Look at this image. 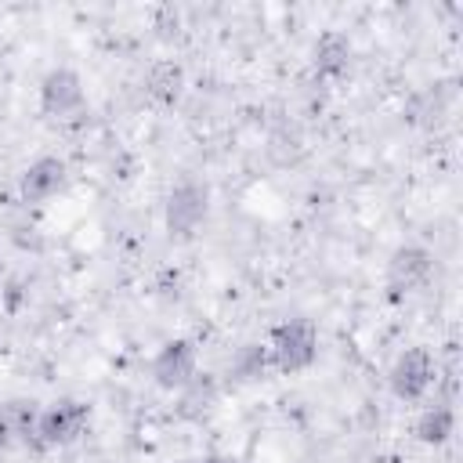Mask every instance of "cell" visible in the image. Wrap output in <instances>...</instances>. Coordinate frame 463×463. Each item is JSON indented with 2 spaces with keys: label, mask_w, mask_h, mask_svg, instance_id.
Returning a JSON list of instances; mask_svg holds the SVG:
<instances>
[{
  "label": "cell",
  "mask_w": 463,
  "mask_h": 463,
  "mask_svg": "<svg viewBox=\"0 0 463 463\" xmlns=\"http://www.w3.org/2000/svg\"><path fill=\"white\" fill-rule=\"evenodd\" d=\"M271 351V365L279 373H304L315 365L318 358V329L311 318H286L271 329L268 340Z\"/></svg>",
  "instance_id": "6da1fadb"
},
{
  "label": "cell",
  "mask_w": 463,
  "mask_h": 463,
  "mask_svg": "<svg viewBox=\"0 0 463 463\" xmlns=\"http://www.w3.org/2000/svg\"><path fill=\"white\" fill-rule=\"evenodd\" d=\"M90 423V405L80 398H61L54 405H47L36 420V449H61L80 441V434Z\"/></svg>",
  "instance_id": "7a4b0ae2"
},
{
  "label": "cell",
  "mask_w": 463,
  "mask_h": 463,
  "mask_svg": "<svg viewBox=\"0 0 463 463\" xmlns=\"http://www.w3.org/2000/svg\"><path fill=\"white\" fill-rule=\"evenodd\" d=\"M210 213V188L203 181H181L170 188L166 203H163V224L174 239H188L195 235V228L206 221Z\"/></svg>",
  "instance_id": "3957f363"
},
{
  "label": "cell",
  "mask_w": 463,
  "mask_h": 463,
  "mask_svg": "<svg viewBox=\"0 0 463 463\" xmlns=\"http://www.w3.org/2000/svg\"><path fill=\"white\" fill-rule=\"evenodd\" d=\"M391 391L402 402H420L430 383H438V362L427 347H405L391 365Z\"/></svg>",
  "instance_id": "277c9868"
},
{
  "label": "cell",
  "mask_w": 463,
  "mask_h": 463,
  "mask_svg": "<svg viewBox=\"0 0 463 463\" xmlns=\"http://www.w3.org/2000/svg\"><path fill=\"white\" fill-rule=\"evenodd\" d=\"M199 373V354L192 340H166L156 358H152V380L163 391H181L184 383H192V376Z\"/></svg>",
  "instance_id": "5b68a950"
},
{
  "label": "cell",
  "mask_w": 463,
  "mask_h": 463,
  "mask_svg": "<svg viewBox=\"0 0 463 463\" xmlns=\"http://www.w3.org/2000/svg\"><path fill=\"white\" fill-rule=\"evenodd\" d=\"M430 271H434V253L430 250L412 246V242L398 246L391 253V260H387V289H391V297H405V293L420 289L430 279Z\"/></svg>",
  "instance_id": "8992f818"
},
{
  "label": "cell",
  "mask_w": 463,
  "mask_h": 463,
  "mask_svg": "<svg viewBox=\"0 0 463 463\" xmlns=\"http://www.w3.org/2000/svg\"><path fill=\"white\" fill-rule=\"evenodd\" d=\"M40 109L43 116L65 119L83 109V80L72 69H51L40 80Z\"/></svg>",
  "instance_id": "52a82bcc"
},
{
  "label": "cell",
  "mask_w": 463,
  "mask_h": 463,
  "mask_svg": "<svg viewBox=\"0 0 463 463\" xmlns=\"http://www.w3.org/2000/svg\"><path fill=\"white\" fill-rule=\"evenodd\" d=\"M65 177H69V170L58 156H40L22 170L18 195H22V203H47L65 188Z\"/></svg>",
  "instance_id": "ba28073f"
},
{
  "label": "cell",
  "mask_w": 463,
  "mask_h": 463,
  "mask_svg": "<svg viewBox=\"0 0 463 463\" xmlns=\"http://www.w3.org/2000/svg\"><path fill=\"white\" fill-rule=\"evenodd\" d=\"M36 420H40V409H36L33 398L0 402V449L29 445L36 438Z\"/></svg>",
  "instance_id": "9c48e42d"
},
{
  "label": "cell",
  "mask_w": 463,
  "mask_h": 463,
  "mask_svg": "<svg viewBox=\"0 0 463 463\" xmlns=\"http://www.w3.org/2000/svg\"><path fill=\"white\" fill-rule=\"evenodd\" d=\"M311 65L322 80H340L351 69V40L340 29H326L311 47Z\"/></svg>",
  "instance_id": "30bf717a"
},
{
  "label": "cell",
  "mask_w": 463,
  "mask_h": 463,
  "mask_svg": "<svg viewBox=\"0 0 463 463\" xmlns=\"http://www.w3.org/2000/svg\"><path fill=\"white\" fill-rule=\"evenodd\" d=\"M412 434H416L423 445H445V441L456 434V412H452V405H449V402L427 405V409L416 416Z\"/></svg>",
  "instance_id": "8fae6325"
},
{
  "label": "cell",
  "mask_w": 463,
  "mask_h": 463,
  "mask_svg": "<svg viewBox=\"0 0 463 463\" xmlns=\"http://www.w3.org/2000/svg\"><path fill=\"white\" fill-rule=\"evenodd\" d=\"M145 90L156 105H177L181 94H184V69L174 65V61H159L152 65L148 80H145Z\"/></svg>",
  "instance_id": "7c38bea8"
},
{
  "label": "cell",
  "mask_w": 463,
  "mask_h": 463,
  "mask_svg": "<svg viewBox=\"0 0 463 463\" xmlns=\"http://www.w3.org/2000/svg\"><path fill=\"white\" fill-rule=\"evenodd\" d=\"M268 369H271V351H268V344H257V340L242 344L228 362V376H235L239 383H257V380H264Z\"/></svg>",
  "instance_id": "4fadbf2b"
},
{
  "label": "cell",
  "mask_w": 463,
  "mask_h": 463,
  "mask_svg": "<svg viewBox=\"0 0 463 463\" xmlns=\"http://www.w3.org/2000/svg\"><path fill=\"white\" fill-rule=\"evenodd\" d=\"M177 394H181L177 412L188 416V420H199V416H206V412L213 409V402H217V380H213L210 373H195L192 383H184Z\"/></svg>",
  "instance_id": "5bb4252c"
},
{
  "label": "cell",
  "mask_w": 463,
  "mask_h": 463,
  "mask_svg": "<svg viewBox=\"0 0 463 463\" xmlns=\"http://www.w3.org/2000/svg\"><path fill=\"white\" fill-rule=\"evenodd\" d=\"M177 463H239L232 456H206V459H177Z\"/></svg>",
  "instance_id": "9a60e30c"
}]
</instances>
